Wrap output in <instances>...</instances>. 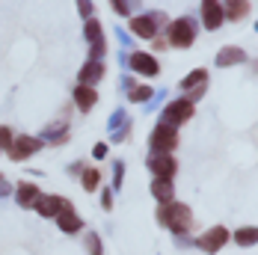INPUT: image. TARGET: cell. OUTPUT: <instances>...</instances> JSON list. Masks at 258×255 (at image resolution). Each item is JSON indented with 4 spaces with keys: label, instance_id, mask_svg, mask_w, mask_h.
Instances as JSON below:
<instances>
[{
    "label": "cell",
    "instance_id": "obj_1",
    "mask_svg": "<svg viewBox=\"0 0 258 255\" xmlns=\"http://www.w3.org/2000/svg\"><path fill=\"white\" fill-rule=\"evenodd\" d=\"M157 220H160V223H166V226L175 231V234H184V231L190 229V223H193V214H190V208H187V205L163 202V205H160Z\"/></svg>",
    "mask_w": 258,
    "mask_h": 255
},
{
    "label": "cell",
    "instance_id": "obj_2",
    "mask_svg": "<svg viewBox=\"0 0 258 255\" xmlns=\"http://www.w3.org/2000/svg\"><path fill=\"white\" fill-rule=\"evenodd\" d=\"M190 116H193V101L181 98V101L166 104V110H163V125L178 128V125H184V122H190Z\"/></svg>",
    "mask_w": 258,
    "mask_h": 255
},
{
    "label": "cell",
    "instance_id": "obj_3",
    "mask_svg": "<svg viewBox=\"0 0 258 255\" xmlns=\"http://www.w3.org/2000/svg\"><path fill=\"white\" fill-rule=\"evenodd\" d=\"M193 39H196V30H193V24L187 18H181V21H175V24L169 27V42L175 48H190Z\"/></svg>",
    "mask_w": 258,
    "mask_h": 255
},
{
    "label": "cell",
    "instance_id": "obj_4",
    "mask_svg": "<svg viewBox=\"0 0 258 255\" xmlns=\"http://www.w3.org/2000/svg\"><path fill=\"white\" fill-rule=\"evenodd\" d=\"M175 143H178L175 128L157 125L155 131H152V149H155V152H172V149H175Z\"/></svg>",
    "mask_w": 258,
    "mask_h": 255
},
{
    "label": "cell",
    "instance_id": "obj_5",
    "mask_svg": "<svg viewBox=\"0 0 258 255\" xmlns=\"http://www.w3.org/2000/svg\"><path fill=\"white\" fill-rule=\"evenodd\" d=\"M149 169L155 172V178H172L175 175V160L169 157V152H155L149 157Z\"/></svg>",
    "mask_w": 258,
    "mask_h": 255
},
{
    "label": "cell",
    "instance_id": "obj_6",
    "mask_svg": "<svg viewBox=\"0 0 258 255\" xmlns=\"http://www.w3.org/2000/svg\"><path fill=\"white\" fill-rule=\"evenodd\" d=\"M229 240V231L223 229V226H214V229H208L202 237H199V246L205 249V252H217V249H223V243Z\"/></svg>",
    "mask_w": 258,
    "mask_h": 255
},
{
    "label": "cell",
    "instance_id": "obj_7",
    "mask_svg": "<svg viewBox=\"0 0 258 255\" xmlns=\"http://www.w3.org/2000/svg\"><path fill=\"white\" fill-rule=\"evenodd\" d=\"M33 152H39V140H33V137H18V140H12V146H9V157H12V160H24V157H30Z\"/></svg>",
    "mask_w": 258,
    "mask_h": 255
},
{
    "label": "cell",
    "instance_id": "obj_8",
    "mask_svg": "<svg viewBox=\"0 0 258 255\" xmlns=\"http://www.w3.org/2000/svg\"><path fill=\"white\" fill-rule=\"evenodd\" d=\"M69 205H72V202H66V199H59V196H48V199H45V196H39V199H36V211H39L42 217H56V214H59V211H66Z\"/></svg>",
    "mask_w": 258,
    "mask_h": 255
},
{
    "label": "cell",
    "instance_id": "obj_9",
    "mask_svg": "<svg viewBox=\"0 0 258 255\" xmlns=\"http://www.w3.org/2000/svg\"><path fill=\"white\" fill-rule=\"evenodd\" d=\"M131 69H134L137 75L155 77L157 75V59L149 56V53H134V56H131Z\"/></svg>",
    "mask_w": 258,
    "mask_h": 255
},
{
    "label": "cell",
    "instance_id": "obj_10",
    "mask_svg": "<svg viewBox=\"0 0 258 255\" xmlns=\"http://www.w3.org/2000/svg\"><path fill=\"white\" fill-rule=\"evenodd\" d=\"M202 18H205L208 30H217V27L223 24V9H220L217 0H205V3H202Z\"/></svg>",
    "mask_w": 258,
    "mask_h": 255
},
{
    "label": "cell",
    "instance_id": "obj_11",
    "mask_svg": "<svg viewBox=\"0 0 258 255\" xmlns=\"http://www.w3.org/2000/svg\"><path fill=\"white\" fill-rule=\"evenodd\" d=\"M131 27H134V33H137V36L149 39V36H155V33H157V15H140V18H134V21H131Z\"/></svg>",
    "mask_w": 258,
    "mask_h": 255
},
{
    "label": "cell",
    "instance_id": "obj_12",
    "mask_svg": "<svg viewBox=\"0 0 258 255\" xmlns=\"http://www.w3.org/2000/svg\"><path fill=\"white\" fill-rule=\"evenodd\" d=\"M205 80H208V75L199 69V72H193L190 77H184V83H181V86H184L187 92H193V98H199V95L205 92Z\"/></svg>",
    "mask_w": 258,
    "mask_h": 255
},
{
    "label": "cell",
    "instance_id": "obj_13",
    "mask_svg": "<svg viewBox=\"0 0 258 255\" xmlns=\"http://www.w3.org/2000/svg\"><path fill=\"white\" fill-rule=\"evenodd\" d=\"M56 223H59V229H62V231H78L80 226H83V223H80V217L75 214V208H72V205H69L66 211H59V214H56Z\"/></svg>",
    "mask_w": 258,
    "mask_h": 255
},
{
    "label": "cell",
    "instance_id": "obj_14",
    "mask_svg": "<svg viewBox=\"0 0 258 255\" xmlns=\"http://www.w3.org/2000/svg\"><path fill=\"white\" fill-rule=\"evenodd\" d=\"M75 101H78L80 110H89L92 104L98 101V92H95L92 86H83V83H80L78 89H75Z\"/></svg>",
    "mask_w": 258,
    "mask_h": 255
},
{
    "label": "cell",
    "instance_id": "obj_15",
    "mask_svg": "<svg viewBox=\"0 0 258 255\" xmlns=\"http://www.w3.org/2000/svg\"><path fill=\"white\" fill-rule=\"evenodd\" d=\"M152 196H155L157 202H172V181L169 178H155V184H152Z\"/></svg>",
    "mask_w": 258,
    "mask_h": 255
},
{
    "label": "cell",
    "instance_id": "obj_16",
    "mask_svg": "<svg viewBox=\"0 0 258 255\" xmlns=\"http://www.w3.org/2000/svg\"><path fill=\"white\" fill-rule=\"evenodd\" d=\"M104 75V69H101V62H86L83 66V72H80V83L83 86H92V83H98Z\"/></svg>",
    "mask_w": 258,
    "mask_h": 255
},
{
    "label": "cell",
    "instance_id": "obj_17",
    "mask_svg": "<svg viewBox=\"0 0 258 255\" xmlns=\"http://www.w3.org/2000/svg\"><path fill=\"white\" fill-rule=\"evenodd\" d=\"M86 36H89V42H95L92 45V56H101L104 42H101V27H98V21H86Z\"/></svg>",
    "mask_w": 258,
    "mask_h": 255
},
{
    "label": "cell",
    "instance_id": "obj_18",
    "mask_svg": "<svg viewBox=\"0 0 258 255\" xmlns=\"http://www.w3.org/2000/svg\"><path fill=\"white\" fill-rule=\"evenodd\" d=\"M234 240H237V246H252V243H258V229H255V226L237 229V231H234Z\"/></svg>",
    "mask_w": 258,
    "mask_h": 255
},
{
    "label": "cell",
    "instance_id": "obj_19",
    "mask_svg": "<svg viewBox=\"0 0 258 255\" xmlns=\"http://www.w3.org/2000/svg\"><path fill=\"white\" fill-rule=\"evenodd\" d=\"M36 199H39V187L36 184H21L18 187V202L21 205H36Z\"/></svg>",
    "mask_w": 258,
    "mask_h": 255
},
{
    "label": "cell",
    "instance_id": "obj_20",
    "mask_svg": "<svg viewBox=\"0 0 258 255\" xmlns=\"http://www.w3.org/2000/svg\"><path fill=\"white\" fill-rule=\"evenodd\" d=\"M243 59V51H237V48H226V51L217 56V66H232V62H240Z\"/></svg>",
    "mask_w": 258,
    "mask_h": 255
},
{
    "label": "cell",
    "instance_id": "obj_21",
    "mask_svg": "<svg viewBox=\"0 0 258 255\" xmlns=\"http://www.w3.org/2000/svg\"><path fill=\"white\" fill-rule=\"evenodd\" d=\"M246 9H249V6H246V0H229V15H232L234 21H237V18H243V15H246Z\"/></svg>",
    "mask_w": 258,
    "mask_h": 255
},
{
    "label": "cell",
    "instance_id": "obj_22",
    "mask_svg": "<svg viewBox=\"0 0 258 255\" xmlns=\"http://www.w3.org/2000/svg\"><path fill=\"white\" fill-rule=\"evenodd\" d=\"M98 181H101V175H98L95 169H86V172H83V187H86V190H95Z\"/></svg>",
    "mask_w": 258,
    "mask_h": 255
},
{
    "label": "cell",
    "instance_id": "obj_23",
    "mask_svg": "<svg viewBox=\"0 0 258 255\" xmlns=\"http://www.w3.org/2000/svg\"><path fill=\"white\" fill-rule=\"evenodd\" d=\"M152 98V89L149 86H137L134 92H131V101H149Z\"/></svg>",
    "mask_w": 258,
    "mask_h": 255
},
{
    "label": "cell",
    "instance_id": "obj_24",
    "mask_svg": "<svg viewBox=\"0 0 258 255\" xmlns=\"http://www.w3.org/2000/svg\"><path fill=\"white\" fill-rule=\"evenodd\" d=\"M9 146H12V131L0 128V152H9Z\"/></svg>",
    "mask_w": 258,
    "mask_h": 255
},
{
    "label": "cell",
    "instance_id": "obj_25",
    "mask_svg": "<svg viewBox=\"0 0 258 255\" xmlns=\"http://www.w3.org/2000/svg\"><path fill=\"white\" fill-rule=\"evenodd\" d=\"M113 6H116L119 12H128V9H125V0H113Z\"/></svg>",
    "mask_w": 258,
    "mask_h": 255
},
{
    "label": "cell",
    "instance_id": "obj_26",
    "mask_svg": "<svg viewBox=\"0 0 258 255\" xmlns=\"http://www.w3.org/2000/svg\"><path fill=\"white\" fill-rule=\"evenodd\" d=\"M3 190H6V187H3V175H0V193H3Z\"/></svg>",
    "mask_w": 258,
    "mask_h": 255
}]
</instances>
